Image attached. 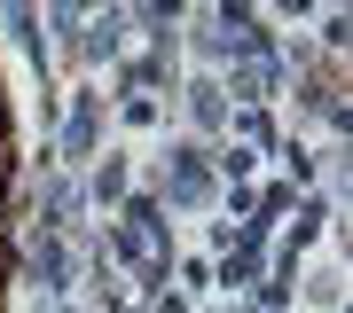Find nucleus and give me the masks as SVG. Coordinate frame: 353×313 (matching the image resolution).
Here are the masks:
<instances>
[{
  "label": "nucleus",
  "mask_w": 353,
  "mask_h": 313,
  "mask_svg": "<svg viewBox=\"0 0 353 313\" xmlns=\"http://www.w3.org/2000/svg\"><path fill=\"white\" fill-rule=\"evenodd\" d=\"M118 259L134 266V274H157L165 266V219H157V204H134L126 227H118Z\"/></svg>",
  "instance_id": "f257e3e1"
},
{
  "label": "nucleus",
  "mask_w": 353,
  "mask_h": 313,
  "mask_svg": "<svg viewBox=\"0 0 353 313\" xmlns=\"http://www.w3.org/2000/svg\"><path fill=\"white\" fill-rule=\"evenodd\" d=\"M204 196H212V180L196 173V157H181L173 164V204H204Z\"/></svg>",
  "instance_id": "f03ea898"
},
{
  "label": "nucleus",
  "mask_w": 353,
  "mask_h": 313,
  "mask_svg": "<svg viewBox=\"0 0 353 313\" xmlns=\"http://www.w3.org/2000/svg\"><path fill=\"white\" fill-rule=\"evenodd\" d=\"M94 141V94H79L71 102V125H63V149H87Z\"/></svg>",
  "instance_id": "7ed1b4c3"
},
{
  "label": "nucleus",
  "mask_w": 353,
  "mask_h": 313,
  "mask_svg": "<svg viewBox=\"0 0 353 313\" xmlns=\"http://www.w3.org/2000/svg\"><path fill=\"white\" fill-rule=\"evenodd\" d=\"M189 102H196V125H220V110H228V102H220V87H212V78H196V87H189Z\"/></svg>",
  "instance_id": "20e7f679"
}]
</instances>
